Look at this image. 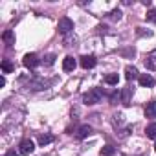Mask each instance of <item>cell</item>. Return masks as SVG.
I'll return each mask as SVG.
<instances>
[{
  "mask_svg": "<svg viewBox=\"0 0 156 156\" xmlns=\"http://www.w3.org/2000/svg\"><path fill=\"white\" fill-rule=\"evenodd\" d=\"M41 62H42V61L39 59V55H37V53H26V55H24V59H22V64H24L26 68H30V70H35Z\"/></svg>",
  "mask_w": 156,
  "mask_h": 156,
  "instance_id": "cell-3",
  "label": "cell"
},
{
  "mask_svg": "<svg viewBox=\"0 0 156 156\" xmlns=\"http://www.w3.org/2000/svg\"><path fill=\"white\" fill-rule=\"evenodd\" d=\"M112 118H114V119H112V123L118 127V125H121V123H123V118H125V116H123L121 112H118V114H114Z\"/></svg>",
  "mask_w": 156,
  "mask_h": 156,
  "instance_id": "cell-23",
  "label": "cell"
},
{
  "mask_svg": "<svg viewBox=\"0 0 156 156\" xmlns=\"http://www.w3.org/2000/svg\"><path fill=\"white\" fill-rule=\"evenodd\" d=\"M114 152H116V149H114L112 145H105V147L101 149V154H103V156H112Z\"/></svg>",
  "mask_w": 156,
  "mask_h": 156,
  "instance_id": "cell-20",
  "label": "cell"
},
{
  "mask_svg": "<svg viewBox=\"0 0 156 156\" xmlns=\"http://www.w3.org/2000/svg\"><path fill=\"white\" fill-rule=\"evenodd\" d=\"M90 132H92V127L90 125H81L79 129H77V132H75V138L77 140H85Z\"/></svg>",
  "mask_w": 156,
  "mask_h": 156,
  "instance_id": "cell-11",
  "label": "cell"
},
{
  "mask_svg": "<svg viewBox=\"0 0 156 156\" xmlns=\"http://www.w3.org/2000/svg\"><path fill=\"white\" fill-rule=\"evenodd\" d=\"M64 42H66V46H73V44L77 42V39L72 37V35H66V37H64Z\"/></svg>",
  "mask_w": 156,
  "mask_h": 156,
  "instance_id": "cell-25",
  "label": "cell"
},
{
  "mask_svg": "<svg viewBox=\"0 0 156 156\" xmlns=\"http://www.w3.org/2000/svg\"><path fill=\"white\" fill-rule=\"evenodd\" d=\"M145 66H147V70H156V50H152V51L147 55Z\"/></svg>",
  "mask_w": 156,
  "mask_h": 156,
  "instance_id": "cell-12",
  "label": "cell"
},
{
  "mask_svg": "<svg viewBox=\"0 0 156 156\" xmlns=\"http://www.w3.org/2000/svg\"><path fill=\"white\" fill-rule=\"evenodd\" d=\"M145 134H147V138H151V140H156V123H151V125H147V129H145Z\"/></svg>",
  "mask_w": 156,
  "mask_h": 156,
  "instance_id": "cell-17",
  "label": "cell"
},
{
  "mask_svg": "<svg viewBox=\"0 0 156 156\" xmlns=\"http://www.w3.org/2000/svg\"><path fill=\"white\" fill-rule=\"evenodd\" d=\"M154 151H156V145H154Z\"/></svg>",
  "mask_w": 156,
  "mask_h": 156,
  "instance_id": "cell-30",
  "label": "cell"
},
{
  "mask_svg": "<svg viewBox=\"0 0 156 156\" xmlns=\"http://www.w3.org/2000/svg\"><path fill=\"white\" fill-rule=\"evenodd\" d=\"M118 81H119L118 73H108V75H105V83H107V85H118Z\"/></svg>",
  "mask_w": 156,
  "mask_h": 156,
  "instance_id": "cell-18",
  "label": "cell"
},
{
  "mask_svg": "<svg viewBox=\"0 0 156 156\" xmlns=\"http://www.w3.org/2000/svg\"><path fill=\"white\" fill-rule=\"evenodd\" d=\"M53 140H55V138H53L51 134H41V136H39V145H42V147H44V145L51 143Z\"/></svg>",
  "mask_w": 156,
  "mask_h": 156,
  "instance_id": "cell-16",
  "label": "cell"
},
{
  "mask_svg": "<svg viewBox=\"0 0 156 156\" xmlns=\"http://www.w3.org/2000/svg\"><path fill=\"white\" fill-rule=\"evenodd\" d=\"M2 41H4V44H8V46H13V44H15V31H11V30H6V31L2 33Z\"/></svg>",
  "mask_w": 156,
  "mask_h": 156,
  "instance_id": "cell-13",
  "label": "cell"
},
{
  "mask_svg": "<svg viewBox=\"0 0 156 156\" xmlns=\"http://www.w3.org/2000/svg\"><path fill=\"white\" fill-rule=\"evenodd\" d=\"M55 53H48V55H44V59H42V62H44V66H51V64H55Z\"/></svg>",
  "mask_w": 156,
  "mask_h": 156,
  "instance_id": "cell-19",
  "label": "cell"
},
{
  "mask_svg": "<svg viewBox=\"0 0 156 156\" xmlns=\"http://www.w3.org/2000/svg\"><path fill=\"white\" fill-rule=\"evenodd\" d=\"M118 101H121V92H112L110 94V105H118Z\"/></svg>",
  "mask_w": 156,
  "mask_h": 156,
  "instance_id": "cell-21",
  "label": "cell"
},
{
  "mask_svg": "<svg viewBox=\"0 0 156 156\" xmlns=\"http://www.w3.org/2000/svg\"><path fill=\"white\" fill-rule=\"evenodd\" d=\"M138 35H147V37H151L152 31H143V28H138Z\"/></svg>",
  "mask_w": 156,
  "mask_h": 156,
  "instance_id": "cell-27",
  "label": "cell"
},
{
  "mask_svg": "<svg viewBox=\"0 0 156 156\" xmlns=\"http://www.w3.org/2000/svg\"><path fill=\"white\" fill-rule=\"evenodd\" d=\"M0 66H2V72H4V73H11V72H15V64H13L11 61H8V59H4Z\"/></svg>",
  "mask_w": 156,
  "mask_h": 156,
  "instance_id": "cell-15",
  "label": "cell"
},
{
  "mask_svg": "<svg viewBox=\"0 0 156 156\" xmlns=\"http://www.w3.org/2000/svg\"><path fill=\"white\" fill-rule=\"evenodd\" d=\"M147 20L152 22V24H156V9H154V8H151V9L147 11Z\"/></svg>",
  "mask_w": 156,
  "mask_h": 156,
  "instance_id": "cell-22",
  "label": "cell"
},
{
  "mask_svg": "<svg viewBox=\"0 0 156 156\" xmlns=\"http://www.w3.org/2000/svg\"><path fill=\"white\" fill-rule=\"evenodd\" d=\"M4 85H6V77L2 75V77H0V87H4Z\"/></svg>",
  "mask_w": 156,
  "mask_h": 156,
  "instance_id": "cell-29",
  "label": "cell"
},
{
  "mask_svg": "<svg viewBox=\"0 0 156 156\" xmlns=\"http://www.w3.org/2000/svg\"><path fill=\"white\" fill-rule=\"evenodd\" d=\"M19 154H20V152H17L15 149H11V151H8V152H6L4 156H19Z\"/></svg>",
  "mask_w": 156,
  "mask_h": 156,
  "instance_id": "cell-28",
  "label": "cell"
},
{
  "mask_svg": "<svg viewBox=\"0 0 156 156\" xmlns=\"http://www.w3.org/2000/svg\"><path fill=\"white\" fill-rule=\"evenodd\" d=\"M140 85L141 87H154L156 85V79H154V77L152 75H149V73H143V75H140Z\"/></svg>",
  "mask_w": 156,
  "mask_h": 156,
  "instance_id": "cell-10",
  "label": "cell"
},
{
  "mask_svg": "<svg viewBox=\"0 0 156 156\" xmlns=\"http://www.w3.org/2000/svg\"><path fill=\"white\" fill-rule=\"evenodd\" d=\"M108 19H112V20H119V19H121V11H119V9H112V11L108 13Z\"/></svg>",
  "mask_w": 156,
  "mask_h": 156,
  "instance_id": "cell-24",
  "label": "cell"
},
{
  "mask_svg": "<svg viewBox=\"0 0 156 156\" xmlns=\"http://www.w3.org/2000/svg\"><path fill=\"white\" fill-rule=\"evenodd\" d=\"M132 94H134V88H132V87H125V88L121 90V103H123L125 107H129V105H130Z\"/></svg>",
  "mask_w": 156,
  "mask_h": 156,
  "instance_id": "cell-6",
  "label": "cell"
},
{
  "mask_svg": "<svg viewBox=\"0 0 156 156\" xmlns=\"http://www.w3.org/2000/svg\"><path fill=\"white\" fill-rule=\"evenodd\" d=\"M125 79H127V81H134V79H140V75H138V70H136V66L129 64V66L125 68Z\"/></svg>",
  "mask_w": 156,
  "mask_h": 156,
  "instance_id": "cell-8",
  "label": "cell"
},
{
  "mask_svg": "<svg viewBox=\"0 0 156 156\" xmlns=\"http://www.w3.org/2000/svg\"><path fill=\"white\" fill-rule=\"evenodd\" d=\"M57 30H59V33L61 35H70L72 31H73V22H72V19H68V17H62L61 20H59V24H57Z\"/></svg>",
  "mask_w": 156,
  "mask_h": 156,
  "instance_id": "cell-2",
  "label": "cell"
},
{
  "mask_svg": "<svg viewBox=\"0 0 156 156\" xmlns=\"http://www.w3.org/2000/svg\"><path fill=\"white\" fill-rule=\"evenodd\" d=\"M75 66H77V62H75V59H73L72 55L64 57V61H62V70H64V72H73Z\"/></svg>",
  "mask_w": 156,
  "mask_h": 156,
  "instance_id": "cell-9",
  "label": "cell"
},
{
  "mask_svg": "<svg viewBox=\"0 0 156 156\" xmlns=\"http://www.w3.org/2000/svg\"><path fill=\"white\" fill-rule=\"evenodd\" d=\"M96 62H98L96 55H83V57H81V66H83L85 70L94 68V66H96Z\"/></svg>",
  "mask_w": 156,
  "mask_h": 156,
  "instance_id": "cell-5",
  "label": "cell"
},
{
  "mask_svg": "<svg viewBox=\"0 0 156 156\" xmlns=\"http://www.w3.org/2000/svg\"><path fill=\"white\" fill-rule=\"evenodd\" d=\"M101 99H103V90L101 88H92L83 96L85 105H98V103H101Z\"/></svg>",
  "mask_w": 156,
  "mask_h": 156,
  "instance_id": "cell-1",
  "label": "cell"
},
{
  "mask_svg": "<svg viewBox=\"0 0 156 156\" xmlns=\"http://www.w3.org/2000/svg\"><path fill=\"white\" fill-rule=\"evenodd\" d=\"M33 151H35V145H33L31 140L26 138V140L20 141V145H19V152H20V154H26V156H28V154H31Z\"/></svg>",
  "mask_w": 156,
  "mask_h": 156,
  "instance_id": "cell-4",
  "label": "cell"
},
{
  "mask_svg": "<svg viewBox=\"0 0 156 156\" xmlns=\"http://www.w3.org/2000/svg\"><path fill=\"white\" fill-rule=\"evenodd\" d=\"M145 118H156V101H149L145 105Z\"/></svg>",
  "mask_w": 156,
  "mask_h": 156,
  "instance_id": "cell-14",
  "label": "cell"
},
{
  "mask_svg": "<svg viewBox=\"0 0 156 156\" xmlns=\"http://www.w3.org/2000/svg\"><path fill=\"white\" fill-rule=\"evenodd\" d=\"M48 85H50V83L44 81V79H31V81L28 83V88H31V90H44Z\"/></svg>",
  "mask_w": 156,
  "mask_h": 156,
  "instance_id": "cell-7",
  "label": "cell"
},
{
  "mask_svg": "<svg viewBox=\"0 0 156 156\" xmlns=\"http://www.w3.org/2000/svg\"><path fill=\"white\" fill-rule=\"evenodd\" d=\"M130 132H132V127H125V129H123V130L119 132V138L123 140V138H127V136H129Z\"/></svg>",
  "mask_w": 156,
  "mask_h": 156,
  "instance_id": "cell-26",
  "label": "cell"
}]
</instances>
